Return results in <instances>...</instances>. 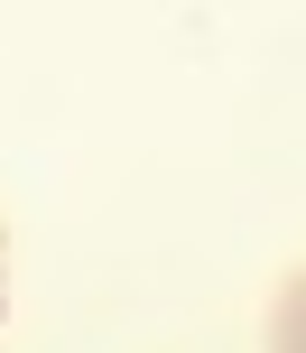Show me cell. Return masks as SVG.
Here are the masks:
<instances>
[]
</instances>
